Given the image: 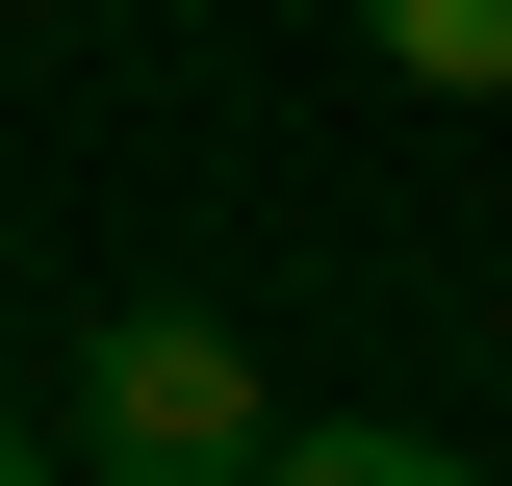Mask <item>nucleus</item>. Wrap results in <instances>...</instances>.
Here are the masks:
<instances>
[{"label": "nucleus", "mask_w": 512, "mask_h": 486, "mask_svg": "<svg viewBox=\"0 0 512 486\" xmlns=\"http://www.w3.org/2000/svg\"><path fill=\"white\" fill-rule=\"evenodd\" d=\"M256 486H487V461H461V435H384V410H333V435H282Z\"/></svg>", "instance_id": "7ed1b4c3"}, {"label": "nucleus", "mask_w": 512, "mask_h": 486, "mask_svg": "<svg viewBox=\"0 0 512 486\" xmlns=\"http://www.w3.org/2000/svg\"><path fill=\"white\" fill-rule=\"evenodd\" d=\"M384 77H436V103H512V0H359Z\"/></svg>", "instance_id": "f03ea898"}, {"label": "nucleus", "mask_w": 512, "mask_h": 486, "mask_svg": "<svg viewBox=\"0 0 512 486\" xmlns=\"http://www.w3.org/2000/svg\"><path fill=\"white\" fill-rule=\"evenodd\" d=\"M77 461H103V486H256L282 410H256V359L205 333V307H103V359H77Z\"/></svg>", "instance_id": "f257e3e1"}, {"label": "nucleus", "mask_w": 512, "mask_h": 486, "mask_svg": "<svg viewBox=\"0 0 512 486\" xmlns=\"http://www.w3.org/2000/svg\"><path fill=\"white\" fill-rule=\"evenodd\" d=\"M0 486H52V435H26V410H0Z\"/></svg>", "instance_id": "20e7f679"}]
</instances>
